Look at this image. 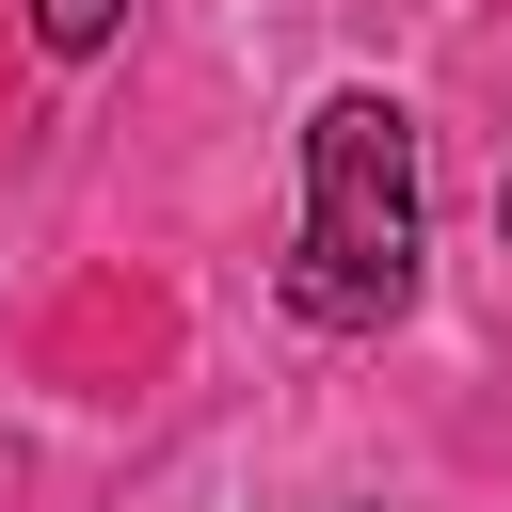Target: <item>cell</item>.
I'll return each mask as SVG.
<instances>
[{"instance_id":"6da1fadb","label":"cell","mask_w":512,"mask_h":512,"mask_svg":"<svg viewBox=\"0 0 512 512\" xmlns=\"http://www.w3.org/2000/svg\"><path fill=\"white\" fill-rule=\"evenodd\" d=\"M400 304H416V112L352 80V96L304 112V256H288V320L384 336Z\"/></svg>"},{"instance_id":"7a4b0ae2","label":"cell","mask_w":512,"mask_h":512,"mask_svg":"<svg viewBox=\"0 0 512 512\" xmlns=\"http://www.w3.org/2000/svg\"><path fill=\"white\" fill-rule=\"evenodd\" d=\"M32 32H48V48H64V64H96V48H112V32H128V0H32Z\"/></svg>"}]
</instances>
